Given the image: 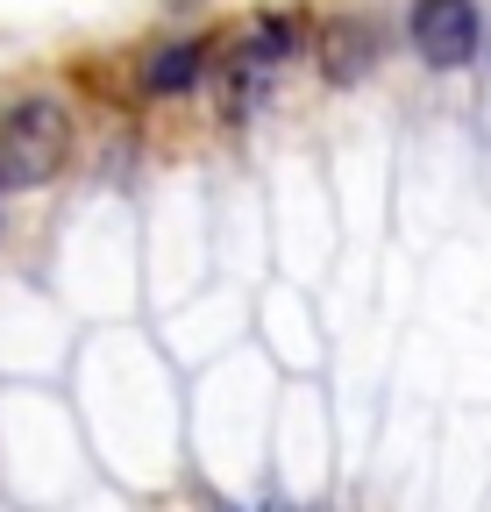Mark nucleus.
Masks as SVG:
<instances>
[{"label":"nucleus","instance_id":"nucleus-5","mask_svg":"<svg viewBox=\"0 0 491 512\" xmlns=\"http://www.w3.org/2000/svg\"><path fill=\"white\" fill-rule=\"evenodd\" d=\"M200 72H207V43H171L143 64V93H186L200 86Z\"/></svg>","mask_w":491,"mask_h":512},{"label":"nucleus","instance_id":"nucleus-3","mask_svg":"<svg viewBox=\"0 0 491 512\" xmlns=\"http://www.w3.org/2000/svg\"><path fill=\"white\" fill-rule=\"evenodd\" d=\"M371 64H378V29L363 22V15H335V22L321 29V72H328L335 86H356Z\"/></svg>","mask_w":491,"mask_h":512},{"label":"nucleus","instance_id":"nucleus-2","mask_svg":"<svg viewBox=\"0 0 491 512\" xmlns=\"http://www.w3.org/2000/svg\"><path fill=\"white\" fill-rule=\"evenodd\" d=\"M413 50L435 72H456V64L477 57V8L470 0H413Z\"/></svg>","mask_w":491,"mask_h":512},{"label":"nucleus","instance_id":"nucleus-6","mask_svg":"<svg viewBox=\"0 0 491 512\" xmlns=\"http://www.w3.org/2000/svg\"><path fill=\"white\" fill-rule=\"evenodd\" d=\"M271 512H292V505H271Z\"/></svg>","mask_w":491,"mask_h":512},{"label":"nucleus","instance_id":"nucleus-1","mask_svg":"<svg viewBox=\"0 0 491 512\" xmlns=\"http://www.w3.org/2000/svg\"><path fill=\"white\" fill-rule=\"evenodd\" d=\"M72 157V114L57 100L0 107V185H50Z\"/></svg>","mask_w":491,"mask_h":512},{"label":"nucleus","instance_id":"nucleus-4","mask_svg":"<svg viewBox=\"0 0 491 512\" xmlns=\"http://www.w3.org/2000/svg\"><path fill=\"white\" fill-rule=\"evenodd\" d=\"M292 57V22L285 15H264V22H250L235 36V57H228V72H235V93L250 86V79H264V72H278V64Z\"/></svg>","mask_w":491,"mask_h":512}]
</instances>
